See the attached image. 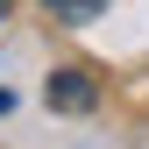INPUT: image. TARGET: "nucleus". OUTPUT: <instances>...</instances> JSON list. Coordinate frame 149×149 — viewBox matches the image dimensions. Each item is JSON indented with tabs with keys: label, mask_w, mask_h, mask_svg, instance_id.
<instances>
[{
	"label": "nucleus",
	"mask_w": 149,
	"mask_h": 149,
	"mask_svg": "<svg viewBox=\"0 0 149 149\" xmlns=\"http://www.w3.org/2000/svg\"><path fill=\"white\" fill-rule=\"evenodd\" d=\"M43 100L57 107V114H92V107H100V85H92L85 71H50V78H43Z\"/></svg>",
	"instance_id": "f257e3e1"
},
{
	"label": "nucleus",
	"mask_w": 149,
	"mask_h": 149,
	"mask_svg": "<svg viewBox=\"0 0 149 149\" xmlns=\"http://www.w3.org/2000/svg\"><path fill=\"white\" fill-rule=\"evenodd\" d=\"M43 7L57 14V22H71V29H78V22H100V14H107V0H43Z\"/></svg>",
	"instance_id": "f03ea898"
},
{
	"label": "nucleus",
	"mask_w": 149,
	"mask_h": 149,
	"mask_svg": "<svg viewBox=\"0 0 149 149\" xmlns=\"http://www.w3.org/2000/svg\"><path fill=\"white\" fill-rule=\"evenodd\" d=\"M7 107H14V92H0V114H7Z\"/></svg>",
	"instance_id": "7ed1b4c3"
},
{
	"label": "nucleus",
	"mask_w": 149,
	"mask_h": 149,
	"mask_svg": "<svg viewBox=\"0 0 149 149\" xmlns=\"http://www.w3.org/2000/svg\"><path fill=\"white\" fill-rule=\"evenodd\" d=\"M7 7H14V0H0V22H7Z\"/></svg>",
	"instance_id": "20e7f679"
}]
</instances>
